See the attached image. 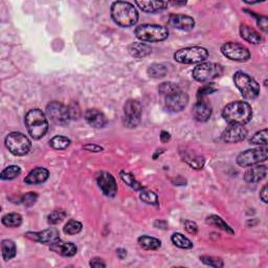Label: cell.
<instances>
[{
    "label": "cell",
    "mask_w": 268,
    "mask_h": 268,
    "mask_svg": "<svg viewBox=\"0 0 268 268\" xmlns=\"http://www.w3.org/2000/svg\"><path fill=\"white\" fill-rule=\"evenodd\" d=\"M222 118L229 125H241L251 122L253 118L252 106L247 102L237 101L229 103L222 110Z\"/></svg>",
    "instance_id": "cell-1"
},
{
    "label": "cell",
    "mask_w": 268,
    "mask_h": 268,
    "mask_svg": "<svg viewBox=\"0 0 268 268\" xmlns=\"http://www.w3.org/2000/svg\"><path fill=\"white\" fill-rule=\"evenodd\" d=\"M111 17L113 21L122 27H130L138 21V13L132 3L116 1L111 4Z\"/></svg>",
    "instance_id": "cell-2"
},
{
    "label": "cell",
    "mask_w": 268,
    "mask_h": 268,
    "mask_svg": "<svg viewBox=\"0 0 268 268\" xmlns=\"http://www.w3.org/2000/svg\"><path fill=\"white\" fill-rule=\"evenodd\" d=\"M25 127L33 139L42 138L49 130V122L42 110L35 108L28 111L24 118Z\"/></svg>",
    "instance_id": "cell-3"
},
{
    "label": "cell",
    "mask_w": 268,
    "mask_h": 268,
    "mask_svg": "<svg viewBox=\"0 0 268 268\" xmlns=\"http://www.w3.org/2000/svg\"><path fill=\"white\" fill-rule=\"evenodd\" d=\"M234 82L244 99L255 100L259 97L261 90L260 85L250 74L243 71H237L234 74Z\"/></svg>",
    "instance_id": "cell-4"
},
{
    "label": "cell",
    "mask_w": 268,
    "mask_h": 268,
    "mask_svg": "<svg viewBox=\"0 0 268 268\" xmlns=\"http://www.w3.org/2000/svg\"><path fill=\"white\" fill-rule=\"evenodd\" d=\"M135 36L141 42H160L169 37V31L164 25L141 24L135 28Z\"/></svg>",
    "instance_id": "cell-5"
},
{
    "label": "cell",
    "mask_w": 268,
    "mask_h": 268,
    "mask_svg": "<svg viewBox=\"0 0 268 268\" xmlns=\"http://www.w3.org/2000/svg\"><path fill=\"white\" fill-rule=\"evenodd\" d=\"M208 58V52L204 47L190 46L177 51L174 54V60L181 64H198Z\"/></svg>",
    "instance_id": "cell-6"
},
{
    "label": "cell",
    "mask_w": 268,
    "mask_h": 268,
    "mask_svg": "<svg viewBox=\"0 0 268 268\" xmlns=\"http://www.w3.org/2000/svg\"><path fill=\"white\" fill-rule=\"evenodd\" d=\"M5 147L15 156H24L32 148V142L21 132H11L5 137Z\"/></svg>",
    "instance_id": "cell-7"
},
{
    "label": "cell",
    "mask_w": 268,
    "mask_h": 268,
    "mask_svg": "<svg viewBox=\"0 0 268 268\" xmlns=\"http://www.w3.org/2000/svg\"><path fill=\"white\" fill-rule=\"evenodd\" d=\"M223 73V67L213 62L200 63L192 71L193 78L200 83H207L213 81Z\"/></svg>",
    "instance_id": "cell-8"
},
{
    "label": "cell",
    "mask_w": 268,
    "mask_h": 268,
    "mask_svg": "<svg viewBox=\"0 0 268 268\" xmlns=\"http://www.w3.org/2000/svg\"><path fill=\"white\" fill-rule=\"evenodd\" d=\"M268 157L267 147L255 148L243 151L237 157V164L242 168H250L266 161Z\"/></svg>",
    "instance_id": "cell-9"
},
{
    "label": "cell",
    "mask_w": 268,
    "mask_h": 268,
    "mask_svg": "<svg viewBox=\"0 0 268 268\" xmlns=\"http://www.w3.org/2000/svg\"><path fill=\"white\" fill-rule=\"evenodd\" d=\"M46 116L56 125L65 126L70 122L71 112L68 107L59 102H52L46 106Z\"/></svg>",
    "instance_id": "cell-10"
},
{
    "label": "cell",
    "mask_w": 268,
    "mask_h": 268,
    "mask_svg": "<svg viewBox=\"0 0 268 268\" xmlns=\"http://www.w3.org/2000/svg\"><path fill=\"white\" fill-rule=\"evenodd\" d=\"M221 53L227 59L236 62H246L251 59V52L242 44L227 42L221 46Z\"/></svg>",
    "instance_id": "cell-11"
},
{
    "label": "cell",
    "mask_w": 268,
    "mask_h": 268,
    "mask_svg": "<svg viewBox=\"0 0 268 268\" xmlns=\"http://www.w3.org/2000/svg\"><path fill=\"white\" fill-rule=\"evenodd\" d=\"M141 104L137 100H128L124 105V124L128 128L138 126L141 119Z\"/></svg>",
    "instance_id": "cell-12"
},
{
    "label": "cell",
    "mask_w": 268,
    "mask_h": 268,
    "mask_svg": "<svg viewBox=\"0 0 268 268\" xmlns=\"http://www.w3.org/2000/svg\"><path fill=\"white\" fill-rule=\"evenodd\" d=\"M97 183L105 196L113 198L117 195L118 185H117L116 179H114V177L112 176V174L105 171L99 172V173L97 174Z\"/></svg>",
    "instance_id": "cell-13"
},
{
    "label": "cell",
    "mask_w": 268,
    "mask_h": 268,
    "mask_svg": "<svg viewBox=\"0 0 268 268\" xmlns=\"http://www.w3.org/2000/svg\"><path fill=\"white\" fill-rule=\"evenodd\" d=\"M24 236L30 239V240L50 245L60 240V234L58 232V229L55 227L46 228L44 231L40 232H27L24 234Z\"/></svg>",
    "instance_id": "cell-14"
},
{
    "label": "cell",
    "mask_w": 268,
    "mask_h": 268,
    "mask_svg": "<svg viewBox=\"0 0 268 268\" xmlns=\"http://www.w3.org/2000/svg\"><path fill=\"white\" fill-rule=\"evenodd\" d=\"M189 103V95L183 90L171 93L166 97V107L171 112H179L184 110Z\"/></svg>",
    "instance_id": "cell-15"
},
{
    "label": "cell",
    "mask_w": 268,
    "mask_h": 268,
    "mask_svg": "<svg viewBox=\"0 0 268 268\" xmlns=\"http://www.w3.org/2000/svg\"><path fill=\"white\" fill-rule=\"evenodd\" d=\"M247 136V130L241 125H229L222 133V139L228 143H237L244 140Z\"/></svg>",
    "instance_id": "cell-16"
},
{
    "label": "cell",
    "mask_w": 268,
    "mask_h": 268,
    "mask_svg": "<svg viewBox=\"0 0 268 268\" xmlns=\"http://www.w3.org/2000/svg\"><path fill=\"white\" fill-rule=\"evenodd\" d=\"M169 24L175 28H178L180 31H191L195 26V20L188 15L176 14L171 15L169 18Z\"/></svg>",
    "instance_id": "cell-17"
},
{
    "label": "cell",
    "mask_w": 268,
    "mask_h": 268,
    "mask_svg": "<svg viewBox=\"0 0 268 268\" xmlns=\"http://www.w3.org/2000/svg\"><path fill=\"white\" fill-rule=\"evenodd\" d=\"M84 118L88 125L97 129L104 128L108 123L106 116L98 109H87L85 111Z\"/></svg>",
    "instance_id": "cell-18"
},
{
    "label": "cell",
    "mask_w": 268,
    "mask_h": 268,
    "mask_svg": "<svg viewBox=\"0 0 268 268\" xmlns=\"http://www.w3.org/2000/svg\"><path fill=\"white\" fill-rule=\"evenodd\" d=\"M180 156L183 158V160L187 164L192 167L193 169H197L200 170L202 169L204 166V157L201 156L197 153H195L194 151H192L191 149L188 148H184L180 149Z\"/></svg>",
    "instance_id": "cell-19"
},
{
    "label": "cell",
    "mask_w": 268,
    "mask_h": 268,
    "mask_svg": "<svg viewBox=\"0 0 268 268\" xmlns=\"http://www.w3.org/2000/svg\"><path fill=\"white\" fill-rule=\"evenodd\" d=\"M267 176V167L265 165H256L248 169L244 174V180L247 184H258Z\"/></svg>",
    "instance_id": "cell-20"
},
{
    "label": "cell",
    "mask_w": 268,
    "mask_h": 268,
    "mask_svg": "<svg viewBox=\"0 0 268 268\" xmlns=\"http://www.w3.org/2000/svg\"><path fill=\"white\" fill-rule=\"evenodd\" d=\"M50 176V171L45 169L38 167L34 170H32L30 173L27 174V176L24 178V183L26 185H40L45 183V181L49 179Z\"/></svg>",
    "instance_id": "cell-21"
},
{
    "label": "cell",
    "mask_w": 268,
    "mask_h": 268,
    "mask_svg": "<svg viewBox=\"0 0 268 268\" xmlns=\"http://www.w3.org/2000/svg\"><path fill=\"white\" fill-rule=\"evenodd\" d=\"M50 250L63 257H73L76 254V251H78V247L71 242L58 240L50 245Z\"/></svg>",
    "instance_id": "cell-22"
},
{
    "label": "cell",
    "mask_w": 268,
    "mask_h": 268,
    "mask_svg": "<svg viewBox=\"0 0 268 268\" xmlns=\"http://www.w3.org/2000/svg\"><path fill=\"white\" fill-rule=\"evenodd\" d=\"M193 118L200 123L207 122L212 116V108H210L209 105L205 103L204 101H198L193 107L192 110Z\"/></svg>",
    "instance_id": "cell-23"
},
{
    "label": "cell",
    "mask_w": 268,
    "mask_h": 268,
    "mask_svg": "<svg viewBox=\"0 0 268 268\" xmlns=\"http://www.w3.org/2000/svg\"><path fill=\"white\" fill-rule=\"evenodd\" d=\"M129 54L135 59H141L152 53L151 46L143 42H134L128 46Z\"/></svg>",
    "instance_id": "cell-24"
},
{
    "label": "cell",
    "mask_w": 268,
    "mask_h": 268,
    "mask_svg": "<svg viewBox=\"0 0 268 268\" xmlns=\"http://www.w3.org/2000/svg\"><path fill=\"white\" fill-rule=\"evenodd\" d=\"M135 4L141 9L142 12L146 13H159L165 11L169 2L166 1H135Z\"/></svg>",
    "instance_id": "cell-25"
},
{
    "label": "cell",
    "mask_w": 268,
    "mask_h": 268,
    "mask_svg": "<svg viewBox=\"0 0 268 268\" xmlns=\"http://www.w3.org/2000/svg\"><path fill=\"white\" fill-rule=\"evenodd\" d=\"M240 35L245 41L252 44H260L263 41V37L260 33L246 24H242L240 26Z\"/></svg>",
    "instance_id": "cell-26"
},
{
    "label": "cell",
    "mask_w": 268,
    "mask_h": 268,
    "mask_svg": "<svg viewBox=\"0 0 268 268\" xmlns=\"http://www.w3.org/2000/svg\"><path fill=\"white\" fill-rule=\"evenodd\" d=\"M138 245L146 251H156L161 247V241L159 239L150 236H140L137 239Z\"/></svg>",
    "instance_id": "cell-27"
},
{
    "label": "cell",
    "mask_w": 268,
    "mask_h": 268,
    "mask_svg": "<svg viewBox=\"0 0 268 268\" xmlns=\"http://www.w3.org/2000/svg\"><path fill=\"white\" fill-rule=\"evenodd\" d=\"M206 223L209 224V225H213V226H216L220 229H222V231L228 233V234H231V235H234L235 232H234V229L229 226L224 220L221 218V217H219L217 215H210L206 218Z\"/></svg>",
    "instance_id": "cell-28"
},
{
    "label": "cell",
    "mask_w": 268,
    "mask_h": 268,
    "mask_svg": "<svg viewBox=\"0 0 268 268\" xmlns=\"http://www.w3.org/2000/svg\"><path fill=\"white\" fill-rule=\"evenodd\" d=\"M1 254L3 260L8 261L15 258L17 254V248L14 243V241L8 240V239H5V240H2L1 242Z\"/></svg>",
    "instance_id": "cell-29"
},
{
    "label": "cell",
    "mask_w": 268,
    "mask_h": 268,
    "mask_svg": "<svg viewBox=\"0 0 268 268\" xmlns=\"http://www.w3.org/2000/svg\"><path fill=\"white\" fill-rule=\"evenodd\" d=\"M120 177L124 181V183H125L128 187H130L131 189H133L134 191H142L143 190L142 185H140L139 181L135 177H134L133 174L129 173V172L122 171L120 173Z\"/></svg>",
    "instance_id": "cell-30"
},
{
    "label": "cell",
    "mask_w": 268,
    "mask_h": 268,
    "mask_svg": "<svg viewBox=\"0 0 268 268\" xmlns=\"http://www.w3.org/2000/svg\"><path fill=\"white\" fill-rule=\"evenodd\" d=\"M172 243H173L175 246L179 248H184V250H190V248L193 247L192 241L188 239L185 235L180 234V233H175L172 235L171 237Z\"/></svg>",
    "instance_id": "cell-31"
},
{
    "label": "cell",
    "mask_w": 268,
    "mask_h": 268,
    "mask_svg": "<svg viewBox=\"0 0 268 268\" xmlns=\"http://www.w3.org/2000/svg\"><path fill=\"white\" fill-rule=\"evenodd\" d=\"M1 222L7 227H19L22 224V216L18 213H9L2 217Z\"/></svg>",
    "instance_id": "cell-32"
},
{
    "label": "cell",
    "mask_w": 268,
    "mask_h": 268,
    "mask_svg": "<svg viewBox=\"0 0 268 268\" xmlns=\"http://www.w3.org/2000/svg\"><path fill=\"white\" fill-rule=\"evenodd\" d=\"M167 67L162 64L159 63H154L148 67L147 72L149 74V76L154 79H159L162 78V76H165L167 74Z\"/></svg>",
    "instance_id": "cell-33"
},
{
    "label": "cell",
    "mask_w": 268,
    "mask_h": 268,
    "mask_svg": "<svg viewBox=\"0 0 268 268\" xmlns=\"http://www.w3.org/2000/svg\"><path fill=\"white\" fill-rule=\"evenodd\" d=\"M70 142V139L66 136L57 135L50 140V146L55 150H65L69 147Z\"/></svg>",
    "instance_id": "cell-34"
},
{
    "label": "cell",
    "mask_w": 268,
    "mask_h": 268,
    "mask_svg": "<svg viewBox=\"0 0 268 268\" xmlns=\"http://www.w3.org/2000/svg\"><path fill=\"white\" fill-rule=\"evenodd\" d=\"M21 174V169L18 166H8L4 170H2L1 174H0V178L2 180H12L17 178Z\"/></svg>",
    "instance_id": "cell-35"
},
{
    "label": "cell",
    "mask_w": 268,
    "mask_h": 268,
    "mask_svg": "<svg viewBox=\"0 0 268 268\" xmlns=\"http://www.w3.org/2000/svg\"><path fill=\"white\" fill-rule=\"evenodd\" d=\"M139 198L142 202H145L147 204H150V205L158 204V196L154 192H152V191H147L143 189L142 191H140Z\"/></svg>",
    "instance_id": "cell-36"
},
{
    "label": "cell",
    "mask_w": 268,
    "mask_h": 268,
    "mask_svg": "<svg viewBox=\"0 0 268 268\" xmlns=\"http://www.w3.org/2000/svg\"><path fill=\"white\" fill-rule=\"evenodd\" d=\"M82 228H83V225L81 222L75 221V220H69V221L65 224L63 232L66 235L73 236V235L79 234L82 231Z\"/></svg>",
    "instance_id": "cell-37"
},
{
    "label": "cell",
    "mask_w": 268,
    "mask_h": 268,
    "mask_svg": "<svg viewBox=\"0 0 268 268\" xmlns=\"http://www.w3.org/2000/svg\"><path fill=\"white\" fill-rule=\"evenodd\" d=\"M66 217V212L63 209H55L47 216V222L51 225H56L61 223Z\"/></svg>",
    "instance_id": "cell-38"
},
{
    "label": "cell",
    "mask_w": 268,
    "mask_h": 268,
    "mask_svg": "<svg viewBox=\"0 0 268 268\" xmlns=\"http://www.w3.org/2000/svg\"><path fill=\"white\" fill-rule=\"evenodd\" d=\"M180 90V87L175 84V83H172V82H165V83H161L160 86L158 87V91L161 95H164V97L166 98L167 95L173 93V92H176Z\"/></svg>",
    "instance_id": "cell-39"
},
{
    "label": "cell",
    "mask_w": 268,
    "mask_h": 268,
    "mask_svg": "<svg viewBox=\"0 0 268 268\" xmlns=\"http://www.w3.org/2000/svg\"><path fill=\"white\" fill-rule=\"evenodd\" d=\"M251 143L253 145H259V146H267V129L261 130L257 132L255 135L251 138Z\"/></svg>",
    "instance_id": "cell-40"
},
{
    "label": "cell",
    "mask_w": 268,
    "mask_h": 268,
    "mask_svg": "<svg viewBox=\"0 0 268 268\" xmlns=\"http://www.w3.org/2000/svg\"><path fill=\"white\" fill-rule=\"evenodd\" d=\"M200 260L203 264L207 266H212V267H217V268H221L224 266L223 261L220 259V258L216 257H209V256H202L200 257Z\"/></svg>",
    "instance_id": "cell-41"
},
{
    "label": "cell",
    "mask_w": 268,
    "mask_h": 268,
    "mask_svg": "<svg viewBox=\"0 0 268 268\" xmlns=\"http://www.w3.org/2000/svg\"><path fill=\"white\" fill-rule=\"evenodd\" d=\"M216 90H217V88L215 87L214 84H207V85L203 86V87H201L198 90V93H197V99H198V101H202V99L205 97V95L213 93Z\"/></svg>",
    "instance_id": "cell-42"
},
{
    "label": "cell",
    "mask_w": 268,
    "mask_h": 268,
    "mask_svg": "<svg viewBox=\"0 0 268 268\" xmlns=\"http://www.w3.org/2000/svg\"><path fill=\"white\" fill-rule=\"evenodd\" d=\"M38 199V195L34 192H30V193H26L25 195H23L20 199L21 203L25 206H32L36 203V201Z\"/></svg>",
    "instance_id": "cell-43"
},
{
    "label": "cell",
    "mask_w": 268,
    "mask_h": 268,
    "mask_svg": "<svg viewBox=\"0 0 268 268\" xmlns=\"http://www.w3.org/2000/svg\"><path fill=\"white\" fill-rule=\"evenodd\" d=\"M256 19H257V24L258 26H259L261 30L266 33L267 30H268V21H267V17L266 16H259V15H256Z\"/></svg>",
    "instance_id": "cell-44"
},
{
    "label": "cell",
    "mask_w": 268,
    "mask_h": 268,
    "mask_svg": "<svg viewBox=\"0 0 268 268\" xmlns=\"http://www.w3.org/2000/svg\"><path fill=\"white\" fill-rule=\"evenodd\" d=\"M185 228L188 233L192 235H196L198 233L197 224L193 221H191V220H187V221H185Z\"/></svg>",
    "instance_id": "cell-45"
},
{
    "label": "cell",
    "mask_w": 268,
    "mask_h": 268,
    "mask_svg": "<svg viewBox=\"0 0 268 268\" xmlns=\"http://www.w3.org/2000/svg\"><path fill=\"white\" fill-rule=\"evenodd\" d=\"M89 265L94 268H101V267H106V263H105L100 258H94V259H91L89 262Z\"/></svg>",
    "instance_id": "cell-46"
},
{
    "label": "cell",
    "mask_w": 268,
    "mask_h": 268,
    "mask_svg": "<svg viewBox=\"0 0 268 268\" xmlns=\"http://www.w3.org/2000/svg\"><path fill=\"white\" fill-rule=\"evenodd\" d=\"M84 149L87 150V151H90V152H102L104 150L101 146L94 145V143H88V145L84 146Z\"/></svg>",
    "instance_id": "cell-47"
},
{
    "label": "cell",
    "mask_w": 268,
    "mask_h": 268,
    "mask_svg": "<svg viewBox=\"0 0 268 268\" xmlns=\"http://www.w3.org/2000/svg\"><path fill=\"white\" fill-rule=\"evenodd\" d=\"M260 198H261V200L263 201L264 203L268 202V201H267V186H264L262 188V190L260 191Z\"/></svg>",
    "instance_id": "cell-48"
},
{
    "label": "cell",
    "mask_w": 268,
    "mask_h": 268,
    "mask_svg": "<svg viewBox=\"0 0 268 268\" xmlns=\"http://www.w3.org/2000/svg\"><path fill=\"white\" fill-rule=\"evenodd\" d=\"M170 139H171L170 133L167 132V131H161V134H160V140H161V142H168Z\"/></svg>",
    "instance_id": "cell-49"
},
{
    "label": "cell",
    "mask_w": 268,
    "mask_h": 268,
    "mask_svg": "<svg viewBox=\"0 0 268 268\" xmlns=\"http://www.w3.org/2000/svg\"><path fill=\"white\" fill-rule=\"evenodd\" d=\"M117 255H118V257L120 258L121 260H123V259H125L126 256H127V251L124 250V248H118Z\"/></svg>",
    "instance_id": "cell-50"
},
{
    "label": "cell",
    "mask_w": 268,
    "mask_h": 268,
    "mask_svg": "<svg viewBox=\"0 0 268 268\" xmlns=\"http://www.w3.org/2000/svg\"><path fill=\"white\" fill-rule=\"evenodd\" d=\"M171 4H173V5H186L187 4V2L186 1H181V2H178V1H172V2H170Z\"/></svg>",
    "instance_id": "cell-51"
}]
</instances>
